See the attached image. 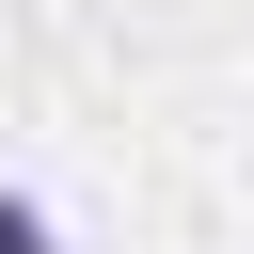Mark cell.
I'll return each instance as SVG.
<instances>
[{
    "instance_id": "obj_1",
    "label": "cell",
    "mask_w": 254,
    "mask_h": 254,
    "mask_svg": "<svg viewBox=\"0 0 254 254\" xmlns=\"http://www.w3.org/2000/svg\"><path fill=\"white\" fill-rule=\"evenodd\" d=\"M0 254H64V222H48L32 190H0Z\"/></svg>"
}]
</instances>
